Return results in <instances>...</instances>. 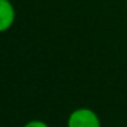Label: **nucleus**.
<instances>
[{"label": "nucleus", "mask_w": 127, "mask_h": 127, "mask_svg": "<svg viewBox=\"0 0 127 127\" xmlns=\"http://www.w3.org/2000/svg\"><path fill=\"white\" fill-rule=\"evenodd\" d=\"M67 127H101L100 116L90 108H77L68 115Z\"/></svg>", "instance_id": "nucleus-1"}, {"label": "nucleus", "mask_w": 127, "mask_h": 127, "mask_svg": "<svg viewBox=\"0 0 127 127\" xmlns=\"http://www.w3.org/2000/svg\"><path fill=\"white\" fill-rule=\"evenodd\" d=\"M17 11L11 0H0V33H6L14 26Z\"/></svg>", "instance_id": "nucleus-2"}, {"label": "nucleus", "mask_w": 127, "mask_h": 127, "mask_svg": "<svg viewBox=\"0 0 127 127\" xmlns=\"http://www.w3.org/2000/svg\"><path fill=\"white\" fill-rule=\"evenodd\" d=\"M23 127H49L45 122L42 120H38V119H34V120H30L25 124Z\"/></svg>", "instance_id": "nucleus-3"}]
</instances>
